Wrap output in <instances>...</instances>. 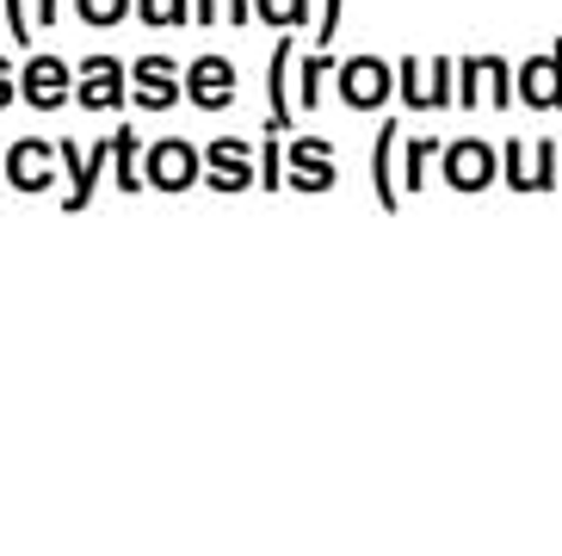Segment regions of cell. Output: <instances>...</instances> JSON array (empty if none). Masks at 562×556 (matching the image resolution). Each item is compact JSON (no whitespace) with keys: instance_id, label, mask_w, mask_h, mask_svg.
Returning a JSON list of instances; mask_svg holds the SVG:
<instances>
[{"instance_id":"6da1fadb","label":"cell","mask_w":562,"mask_h":556,"mask_svg":"<svg viewBox=\"0 0 562 556\" xmlns=\"http://www.w3.org/2000/svg\"><path fill=\"white\" fill-rule=\"evenodd\" d=\"M204 174V155L186 136H161V143L143 148V186L149 192H192Z\"/></svg>"},{"instance_id":"7a4b0ae2","label":"cell","mask_w":562,"mask_h":556,"mask_svg":"<svg viewBox=\"0 0 562 556\" xmlns=\"http://www.w3.org/2000/svg\"><path fill=\"white\" fill-rule=\"evenodd\" d=\"M334 87H340V105L347 112H383V99L396 93V68L383 56H347L334 68Z\"/></svg>"},{"instance_id":"3957f363","label":"cell","mask_w":562,"mask_h":556,"mask_svg":"<svg viewBox=\"0 0 562 556\" xmlns=\"http://www.w3.org/2000/svg\"><path fill=\"white\" fill-rule=\"evenodd\" d=\"M439 174H446L451 192H488L501 174V155L495 143H482V136H451L446 148H439Z\"/></svg>"},{"instance_id":"277c9868","label":"cell","mask_w":562,"mask_h":556,"mask_svg":"<svg viewBox=\"0 0 562 556\" xmlns=\"http://www.w3.org/2000/svg\"><path fill=\"white\" fill-rule=\"evenodd\" d=\"M260 143H241V136H216L204 148V186L211 192H254L260 186V162H254Z\"/></svg>"},{"instance_id":"5b68a950","label":"cell","mask_w":562,"mask_h":556,"mask_svg":"<svg viewBox=\"0 0 562 556\" xmlns=\"http://www.w3.org/2000/svg\"><path fill=\"white\" fill-rule=\"evenodd\" d=\"M124 99H131V68L117 63V56H87L75 68V105H87V112H117Z\"/></svg>"},{"instance_id":"8992f818","label":"cell","mask_w":562,"mask_h":556,"mask_svg":"<svg viewBox=\"0 0 562 556\" xmlns=\"http://www.w3.org/2000/svg\"><path fill=\"white\" fill-rule=\"evenodd\" d=\"M112 136L105 143H93L81 155V143H68V136H56V155H63V167H68V198H63V211H87L93 204V192H100V174H105V162H112Z\"/></svg>"},{"instance_id":"52a82bcc","label":"cell","mask_w":562,"mask_h":556,"mask_svg":"<svg viewBox=\"0 0 562 556\" xmlns=\"http://www.w3.org/2000/svg\"><path fill=\"white\" fill-rule=\"evenodd\" d=\"M19 99L32 105V112H56L75 99V68L63 56H32V63L19 68Z\"/></svg>"},{"instance_id":"ba28073f","label":"cell","mask_w":562,"mask_h":556,"mask_svg":"<svg viewBox=\"0 0 562 556\" xmlns=\"http://www.w3.org/2000/svg\"><path fill=\"white\" fill-rule=\"evenodd\" d=\"M56 143H44V136H19L13 148H7V186L13 192H50L56 186Z\"/></svg>"},{"instance_id":"9c48e42d","label":"cell","mask_w":562,"mask_h":556,"mask_svg":"<svg viewBox=\"0 0 562 556\" xmlns=\"http://www.w3.org/2000/svg\"><path fill=\"white\" fill-rule=\"evenodd\" d=\"M131 99L143 112H167V105H180L186 99V75L173 68V56H143L131 68Z\"/></svg>"},{"instance_id":"30bf717a","label":"cell","mask_w":562,"mask_h":556,"mask_svg":"<svg viewBox=\"0 0 562 556\" xmlns=\"http://www.w3.org/2000/svg\"><path fill=\"white\" fill-rule=\"evenodd\" d=\"M284 180L291 192H328L340 180V167H334V148L322 136H297V143L284 148Z\"/></svg>"},{"instance_id":"8fae6325","label":"cell","mask_w":562,"mask_h":556,"mask_svg":"<svg viewBox=\"0 0 562 556\" xmlns=\"http://www.w3.org/2000/svg\"><path fill=\"white\" fill-rule=\"evenodd\" d=\"M513 105V68L501 56H463L458 63V105Z\"/></svg>"},{"instance_id":"7c38bea8","label":"cell","mask_w":562,"mask_h":556,"mask_svg":"<svg viewBox=\"0 0 562 556\" xmlns=\"http://www.w3.org/2000/svg\"><path fill=\"white\" fill-rule=\"evenodd\" d=\"M186 99L199 112H229L235 105V63L229 56H199V63L186 68Z\"/></svg>"},{"instance_id":"4fadbf2b","label":"cell","mask_w":562,"mask_h":556,"mask_svg":"<svg viewBox=\"0 0 562 556\" xmlns=\"http://www.w3.org/2000/svg\"><path fill=\"white\" fill-rule=\"evenodd\" d=\"M396 148H402V124L396 118H383V131L371 136V192L390 216L402 211V180H396Z\"/></svg>"},{"instance_id":"5bb4252c","label":"cell","mask_w":562,"mask_h":556,"mask_svg":"<svg viewBox=\"0 0 562 556\" xmlns=\"http://www.w3.org/2000/svg\"><path fill=\"white\" fill-rule=\"evenodd\" d=\"M513 99H526V105H538V112H557L562 105V44L513 75Z\"/></svg>"},{"instance_id":"9a60e30c","label":"cell","mask_w":562,"mask_h":556,"mask_svg":"<svg viewBox=\"0 0 562 556\" xmlns=\"http://www.w3.org/2000/svg\"><path fill=\"white\" fill-rule=\"evenodd\" d=\"M550 143H501V167H507V186L513 192H544L550 186Z\"/></svg>"},{"instance_id":"2e32d148","label":"cell","mask_w":562,"mask_h":556,"mask_svg":"<svg viewBox=\"0 0 562 556\" xmlns=\"http://www.w3.org/2000/svg\"><path fill=\"white\" fill-rule=\"evenodd\" d=\"M284 68H291V44H272V63H266V99H272L266 124L272 131H291V118H297V99H284Z\"/></svg>"},{"instance_id":"e0dca14e","label":"cell","mask_w":562,"mask_h":556,"mask_svg":"<svg viewBox=\"0 0 562 556\" xmlns=\"http://www.w3.org/2000/svg\"><path fill=\"white\" fill-rule=\"evenodd\" d=\"M112 167H117V192H143V136L124 124V131H112Z\"/></svg>"},{"instance_id":"ac0fdd59","label":"cell","mask_w":562,"mask_h":556,"mask_svg":"<svg viewBox=\"0 0 562 556\" xmlns=\"http://www.w3.org/2000/svg\"><path fill=\"white\" fill-rule=\"evenodd\" d=\"M396 93H402V105H414V112H432V87H427L420 56H402L396 63Z\"/></svg>"},{"instance_id":"d6986e66","label":"cell","mask_w":562,"mask_h":556,"mask_svg":"<svg viewBox=\"0 0 562 556\" xmlns=\"http://www.w3.org/2000/svg\"><path fill=\"white\" fill-rule=\"evenodd\" d=\"M432 143H439V136H402V148H408V167H402V198L427 186V162L439 155Z\"/></svg>"},{"instance_id":"ffe728a7","label":"cell","mask_w":562,"mask_h":556,"mask_svg":"<svg viewBox=\"0 0 562 556\" xmlns=\"http://www.w3.org/2000/svg\"><path fill=\"white\" fill-rule=\"evenodd\" d=\"M254 19H266L272 32H297L310 25V0H254Z\"/></svg>"},{"instance_id":"44dd1931","label":"cell","mask_w":562,"mask_h":556,"mask_svg":"<svg viewBox=\"0 0 562 556\" xmlns=\"http://www.w3.org/2000/svg\"><path fill=\"white\" fill-rule=\"evenodd\" d=\"M279 136L284 131L266 124V136H260V192H284V143Z\"/></svg>"},{"instance_id":"7402d4cb","label":"cell","mask_w":562,"mask_h":556,"mask_svg":"<svg viewBox=\"0 0 562 556\" xmlns=\"http://www.w3.org/2000/svg\"><path fill=\"white\" fill-rule=\"evenodd\" d=\"M328 68H334V56H328V49L303 63V75H297V105H303V112H310V105H322V81H328Z\"/></svg>"},{"instance_id":"603a6c76","label":"cell","mask_w":562,"mask_h":556,"mask_svg":"<svg viewBox=\"0 0 562 556\" xmlns=\"http://www.w3.org/2000/svg\"><path fill=\"white\" fill-rule=\"evenodd\" d=\"M192 19H199V25H211V19H235V25H248L254 0H192Z\"/></svg>"},{"instance_id":"cb8c5ba5","label":"cell","mask_w":562,"mask_h":556,"mask_svg":"<svg viewBox=\"0 0 562 556\" xmlns=\"http://www.w3.org/2000/svg\"><path fill=\"white\" fill-rule=\"evenodd\" d=\"M75 13H81L87 25H117V19L136 13V0H75Z\"/></svg>"},{"instance_id":"d4e9b609","label":"cell","mask_w":562,"mask_h":556,"mask_svg":"<svg viewBox=\"0 0 562 556\" xmlns=\"http://www.w3.org/2000/svg\"><path fill=\"white\" fill-rule=\"evenodd\" d=\"M7 32H13V44H32L37 25H32V0H7Z\"/></svg>"},{"instance_id":"484cf974","label":"cell","mask_w":562,"mask_h":556,"mask_svg":"<svg viewBox=\"0 0 562 556\" xmlns=\"http://www.w3.org/2000/svg\"><path fill=\"white\" fill-rule=\"evenodd\" d=\"M340 13H347V0H322V25H315V44H334V32H340Z\"/></svg>"},{"instance_id":"4316f807","label":"cell","mask_w":562,"mask_h":556,"mask_svg":"<svg viewBox=\"0 0 562 556\" xmlns=\"http://www.w3.org/2000/svg\"><path fill=\"white\" fill-rule=\"evenodd\" d=\"M136 19H143V25H161V32H167V0H136Z\"/></svg>"},{"instance_id":"83f0119b","label":"cell","mask_w":562,"mask_h":556,"mask_svg":"<svg viewBox=\"0 0 562 556\" xmlns=\"http://www.w3.org/2000/svg\"><path fill=\"white\" fill-rule=\"evenodd\" d=\"M13 99H19V75H13V68H7V56H0V112H7Z\"/></svg>"},{"instance_id":"f1b7e54d","label":"cell","mask_w":562,"mask_h":556,"mask_svg":"<svg viewBox=\"0 0 562 556\" xmlns=\"http://www.w3.org/2000/svg\"><path fill=\"white\" fill-rule=\"evenodd\" d=\"M192 19V0H167V25H186Z\"/></svg>"},{"instance_id":"f546056e","label":"cell","mask_w":562,"mask_h":556,"mask_svg":"<svg viewBox=\"0 0 562 556\" xmlns=\"http://www.w3.org/2000/svg\"><path fill=\"white\" fill-rule=\"evenodd\" d=\"M37 25H56V0H37Z\"/></svg>"},{"instance_id":"4dcf8cb0","label":"cell","mask_w":562,"mask_h":556,"mask_svg":"<svg viewBox=\"0 0 562 556\" xmlns=\"http://www.w3.org/2000/svg\"><path fill=\"white\" fill-rule=\"evenodd\" d=\"M0 174H7V155H0Z\"/></svg>"}]
</instances>
